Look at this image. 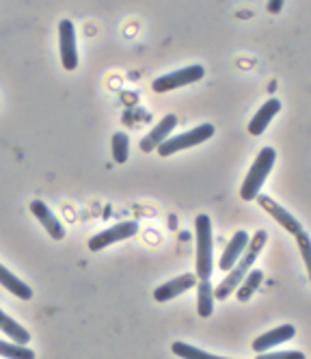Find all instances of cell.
<instances>
[{
  "instance_id": "obj_1",
  "label": "cell",
  "mask_w": 311,
  "mask_h": 359,
  "mask_svg": "<svg viewBox=\"0 0 311 359\" xmlns=\"http://www.w3.org/2000/svg\"><path fill=\"white\" fill-rule=\"evenodd\" d=\"M266 241H268V232H266V229H257L255 236L251 238V243H249V247H247V251L242 253V258L236 262V266H233V269L225 275V279L221 281V284L214 288V299L225 301L229 294H233V292H236V290L240 288V284L244 281V277H247L249 271L253 269V264H255V260H257V255L262 253Z\"/></svg>"
},
{
  "instance_id": "obj_2",
  "label": "cell",
  "mask_w": 311,
  "mask_h": 359,
  "mask_svg": "<svg viewBox=\"0 0 311 359\" xmlns=\"http://www.w3.org/2000/svg\"><path fill=\"white\" fill-rule=\"evenodd\" d=\"M275 163H277V151L272 147L259 149L257 158L251 165V169H249V173L244 177V182H242V189H240V195H242L244 201H255L257 199L259 189L264 187L266 177H268L270 169L275 167Z\"/></svg>"
},
{
  "instance_id": "obj_3",
  "label": "cell",
  "mask_w": 311,
  "mask_h": 359,
  "mask_svg": "<svg viewBox=\"0 0 311 359\" xmlns=\"http://www.w3.org/2000/svg\"><path fill=\"white\" fill-rule=\"evenodd\" d=\"M195 234H197V279L210 281L212 275V221L207 215H199L195 219Z\"/></svg>"
},
{
  "instance_id": "obj_4",
  "label": "cell",
  "mask_w": 311,
  "mask_h": 359,
  "mask_svg": "<svg viewBox=\"0 0 311 359\" xmlns=\"http://www.w3.org/2000/svg\"><path fill=\"white\" fill-rule=\"evenodd\" d=\"M214 135V126L212 123H201L193 130L184 133V135H175V137H169L160 147H158V154L160 156H171L175 151H181V149H188V147H195V145H201L205 143Z\"/></svg>"
},
{
  "instance_id": "obj_5",
  "label": "cell",
  "mask_w": 311,
  "mask_h": 359,
  "mask_svg": "<svg viewBox=\"0 0 311 359\" xmlns=\"http://www.w3.org/2000/svg\"><path fill=\"white\" fill-rule=\"evenodd\" d=\"M203 76H205L203 65H188L184 69H177V72H171L167 76H160V79H156L153 85H151V89L156 93H167V91H173V89H179V87L199 83Z\"/></svg>"
},
{
  "instance_id": "obj_6",
  "label": "cell",
  "mask_w": 311,
  "mask_h": 359,
  "mask_svg": "<svg viewBox=\"0 0 311 359\" xmlns=\"http://www.w3.org/2000/svg\"><path fill=\"white\" fill-rule=\"evenodd\" d=\"M139 234V221H121L104 232L95 234L93 238H89V249L91 251H102L115 243L127 241V238H134Z\"/></svg>"
},
{
  "instance_id": "obj_7",
  "label": "cell",
  "mask_w": 311,
  "mask_h": 359,
  "mask_svg": "<svg viewBox=\"0 0 311 359\" xmlns=\"http://www.w3.org/2000/svg\"><path fill=\"white\" fill-rule=\"evenodd\" d=\"M259 206H262L283 229L285 232H290L292 236H296V234H300L303 232V227H300V221L294 217V215H290L288 210H285L281 203H277L275 199H270V197H266V195H257V199H255Z\"/></svg>"
},
{
  "instance_id": "obj_8",
  "label": "cell",
  "mask_w": 311,
  "mask_h": 359,
  "mask_svg": "<svg viewBox=\"0 0 311 359\" xmlns=\"http://www.w3.org/2000/svg\"><path fill=\"white\" fill-rule=\"evenodd\" d=\"M59 46H61V63L67 72L78 67V50H76V31L69 20H61L59 24Z\"/></svg>"
},
{
  "instance_id": "obj_9",
  "label": "cell",
  "mask_w": 311,
  "mask_h": 359,
  "mask_svg": "<svg viewBox=\"0 0 311 359\" xmlns=\"http://www.w3.org/2000/svg\"><path fill=\"white\" fill-rule=\"evenodd\" d=\"M197 281H199V279H197V275H193V273L179 275V277L167 281V284H163L160 288H156V290H153V299L158 301V303H167V301H171V299H175V297H179V294H184L186 290L195 288V286H197Z\"/></svg>"
},
{
  "instance_id": "obj_10",
  "label": "cell",
  "mask_w": 311,
  "mask_h": 359,
  "mask_svg": "<svg viewBox=\"0 0 311 359\" xmlns=\"http://www.w3.org/2000/svg\"><path fill=\"white\" fill-rule=\"evenodd\" d=\"M249 243H251V236L244 232V229H240V232H236L231 236V241L227 243V247H225V251L221 255V262H219L223 273H229L233 266H236V262L242 258V253L247 251Z\"/></svg>"
},
{
  "instance_id": "obj_11",
  "label": "cell",
  "mask_w": 311,
  "mask_h": 359,
  "mask_svg": "<svg viewBox=\"0 0 311 359\" xmlns=\"http://www.w3.org/2000/svg\"><path fill=\"white\" fill-rule=\"evenodd\" d=\"M31 212L35 215V219L43 225V229L52 238H55V241H63L65 238V227L61 225V221L55 217V212H52L43 201L33 199L31 201Z\"/></svg>"
},
{
  "instance_id": "obj_12",
  "label": "cell",
  "mask_w": 311,
  "mask_h": 359,
  "mask_svg": "<svg viewBox=\"0 0 311 359\" xmlns=\"http://www.w3.org/2000/svg\"><path fill=\"white\" fill-rule=\"evenodd\" d=\"M294 336H296L294 325H279L277 329L266 331L264 336H259V338L253 342V351H255V353H268V351L275 348L277 344L290 342Z\"/></svg>"
},
{
  "instance_id": "obj_13",
  "label": "cell",
  "mask_w": 311,
  "mask_h": 359,
  "mask_svg": "<svg viewBox=\"0 0 311 359\" xmlns=\"http://www.w3.org/2000/svg\"><path fill=\"white\" fill-rule=\"evenodd\" d=\"M177 126V117L175 115H165L158 123H156V128L153 130L141 141V149L143 151H158V147L171 137V133H173V128Z\"/></svg>"
},
{
  "instance_id": "obj_14",
  "label": "cell",
  "mask_w": 311,
  "mask_h": 359,
  "mask_svg": "<svg viewBox=\"0 0 311 359\" xmlns=\"http://www.w3.org/2000/svg\"><path fill=\"white\" fill-rule=\"evenodd\" d=\"M281 111V102L277 100V97H270V100H266V104L259 109L257 113H255V117L249 121V135H253V137H259L262 135L266 128H268V123L272 121V117H277V113Z\"/></svg>"
},
{
  "instance_id": "obj_15",
  "label": "cell",
  "mask_w": 311,
  "mask_h": 359,
  "mask_svg": "<svg viewBox=\"0 0 311 359\" xmlns=\"http://www.w3.org/2000/svg\"><path fill=\"white\" fill-rule=\"evenodd\" d=\"M197 312L201 318L212 316L214 312V286L210 281H197Z\"/></svg>"
},
{
  "instance_id": "obj_16",
  "label": "cell",
  "mask_w": 311,
  "mask_h": 359,
  "mask_svg": "<svg viewBox=\"0 0 311 359\" xmlns=\"http://www.w3.org/2000/svg\"><path fill=\"white\" fill-rule=\"evenodd\" d=\"M0 284H3L11 294L20 297V299H24V301L33 299V290H31L29 286H26L22 279H18V275H13L9 269H5L3 264H0Z\"/></svg>"
},
{
  "instance_id": "obj_17",
  "label": "cell",
  "mask_w": 311,
  "mask_h": 359,
  "mask_svg": "<svg viewBox=\"0 0 311 359\" xmlns=\"http://www.w3.org/2000/svg\"><path fill=\"white\" fill-rule=\"evenodd\" d=\"M0 331L7 333V336H9L15 344H24V346H26V342H31V333L26 331L22 325H18L11 316H7L3 310H0Z\"/></svg>"
},
{
  "instance_id": "obj_18",
  "label": "cell",
  "mask_w": 311,
  "mask_h": 359,
  "mask_svg": "<svg viewBox=\"0 0 311 359\" xmlns=\"http://www.w3.org/2000/svg\"><path fill=\"white\" fill-rule=\"evenodd\" d=\"M262 281H264V273L262 271H249V275L244 277L240 288L236 290L238 301H249L255 294V290L259 288V284H262Z\"/></svg>"
},
{
  "instance_id": "obj_19",
  "label": "cell",
  "mask_w": 311,
  "mask_h": 359,
  "mask_svg": "<svg viewBox=\"0 0 311 359\" xmlns=\"http://www.w3.org/2000/svg\"><path fill=\"white\" fill-rule=\"evenodd\" d=\"M171 351L181 357V359H227V357H219V355H210L197 346H191L188 342H173Z\"/></svg>"
},
{
  "instance_id": "obj_20",
  "label": "cell",
  "mask_w": 311,
  "mask_h": 359,
  "mask_svg": "<svg viewBox=\"0 0 311 359\" xmlns=\"http://www.w3.org/2000/svg\"><path fill=\"white\" fill-rule=\"evenodd\" d=\"M0 355L5 359H35L33 348L15 342H3V340H0Z\"/></svg>"
},
{
  "instance_id": "obj_21",
  "label": "cell",
  "mask_w": 311,
  "mask_h": 359,
  "mask_svg": "<svg viewBox=\"0 0 311 359\" xmlns=\"http://www.w3.org/2000/svg\"><path fill=\"white\" fill-rule=\"evenodd\" d=\"M111 147H113V158H115V163L123 165L127 161V151H130V139H127V135L115 133Z\"/></svg>"
},
{
  "instance_id": "obj_22",
  "label": "cell",
  "mask_w": 311,
  "mask_h": 359,
  "mask_svg": "<svg viewBox=\"0 0 311 359\" xmlns=\"http://www.w3.org/2000/svg\"><path fill=\"white\" fill-rule=\"evenodd\" d=\"M296 238V245H298V251L305 260V266H307V273H309V279H311V238L307 232H300L294 236Z\"/></svg>"
},
{
  "instance_id": "obj_23",
  "label": "cell",
  "mask_w": 311,
  "mask_h": 359,
  "mask_svg": "<svg viewBox=\"0 0 311 359\" xmlns=\"http://www.w3.org/2000/svg\"><path fill=\"white\" fill-rule=\"evenodd\" d=\"M255 359H307L300 351H279V353H257Z\"/></svg>"
},
{
  "instance_id": "obj_24",
  "label": "cell",
  "mask_w": 311,
  "mask_h": 359,
  "mask_svg": "<svg viewBox=\"0 0 311 359\" xmlns=\"http://www.w3.org/2000/svg\"><path fill=\"white\" fill-rule=\"evenodd\" d=\"M281 7H283L281 0H270V3H268V11H270V13H277V11H281Z\"/></svg>"
}]
</instances>
